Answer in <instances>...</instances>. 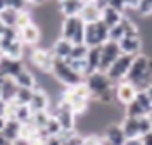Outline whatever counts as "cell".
<instances>
[{
    "label": "cell",
    "mask_w": 152,
    "mask_h": 145,
    "mask_svg": "<svg viewBox=\"0 0 152 145\" xmlns=\"http://www.w3.org/2000/svg\"><path fill=\"white\" fill-rule=\"evenodd\" d=\"M85 83H86V87H88V90H90L92 100H97L99 104L109 106L114 98H116L114 97L113 81L102 71H95L92 74H88L85 78Z\"/></svg>",
    "instance_id": "1"
},
{
    "label": "cell",
    "mask_w": 152,
    "mask_h": 145,
    "mask_svg": "<svg viewBox=\"0 0 152 145\" xmlns=\"http://www.w3.org/2000/svg\"><path fill=\"white\" fill-rule=\"evenodd\" d=\"M124 81H130L140 90H145L152 83V59L145 54H138L133 57V62Z\"/></svg>",
    "instance_id": "2"
},
{
    "label": "cell",
    "mask_w": 152,
    "mask_h": 145,
    "mask_svg": "<svg viewBox=\"0 0 152 145\" xmlns=\"http://www.w3.org/2000/svg\"><path fill=\"white\" fill-rule=\"evenodd\" d=\"M61 38L69 40L73 45L85 43V23L80 16H69L64 17L61 23V31H59Z\"/></svg>",
    "instance_id": "3"
},
{
    "label": "cell",
    "mask_w": 152,
    "mask_h": 145,
    "mask_svg": "<svg viewBox=\"0 0 152 145\" xmlns=\"http://www.w3.org/2000/svg\"><path fill=\"white\" fill-rule=\"evenodd\" d=\"M52 76H54V79H56L57 83L64 85V88L66 87H75V85H78V83H83V81H85V78L80 76L75 69L67 64L66 59H57V57H56V60H54Z\"/></svg>",
    "instance_id": "4"
},
{
    "label": "cell",
    "mask_w": 152,
    "mask_h": 145,
    "mask_svg": "<svg viewBox=\"0 0 152 145\" xmlns=\"http://www.w3.org/2000/svg\"><path fill=\"white\" fill-rule=\"evenodd\" d=\"M109 40V28L102 21H95L85 24V45L86 47H100Z\"/></svg>",
    "instance_id": "5"
},
{
    "label": "cell",
    "mask_w": 152,
    "mask_h": 145,
    "mask_svg": "<svg viewBox=\"0 0 152 145\" xmlns=\"http://www.w3.org/2000/svg\"><path fill=\"white\" fill-rule=\"evenodd\" d=\"M52 116L59 121L62 131H75L76 114L73 112V109H71V106H69L67 102H64V100H57L56 107H54V111H52Z\"/></svg>",
    "instance_id": "6"
},
{
    "label": "cell",
    "mask_w": 152,
    "mask_h": 145,
    "mask_svg": "<svg viewBox=\"0 0 152 145\" xmlns=\"http://www.w3.org/2000/svg\"><path fill=\"white\" fill-rule=\"evenodd\" d=\"M29 60L35 68L43 73V74H52V68H54V54L47 50V48H33L31 50V55H29Z\"/></svg>",
    "instance_id": "7"
},
{
    "label": "cell",
    "mask_w": 152,
    "mask_h": 145,
    "mask_svg": "<svg viewBox=\"0 0 152 145\" xmlns=\"http://www.w3.org/2000/svg\"><path fill=\"white\" fill-rule=\"evenodd\" d=\"M133 62V55H126V54H121L119 57L114 60V64L111 68L105 71V74L109 76V79L113 81V83H119V81H123L126 74H128V69L132 66Z\"/></svg>",
    "instance_id": "8"
},
{
    "label": "cell",
    "mask_w": 152,
    "mask_h": 145,
    "mask_svg": "<svg viewBox=\"0 0 152 145\" xmlns=\"http://www.w3.org/2000/svg\"><path fill=\"white\" fill-rule=\"evenodd\" d=\"M121 55V48H119V43L118 42H113V40H107L102 48H100V66H99V71L105 73L107 69L114 64V60Z\"/></svg>",
    "instance_id": "9"
},
{
    "label": "cell",
    "mask_w": 152,
    "mask_h": 145,
    "mask_svg": "<svg viewBox=\"0 0 152 145\" xmlns=\"http://www.w3.org/2000/svg\"><path fill=\"white\" fill-rule=\"evenodd\" d=\"M138 93V88L135 87L133 83L130 81H119V83H116V88H114V97H116V100L121 104V106H128L130 102L135 100V97Z\"/></svg>",
    "instance_id": "10"
},
{
    "label": "cell",
    "mask_w": 152,
    "mask_h": 145,
    "mask_svg": "<svg viewBox=\"0 0 152 145\" xmlns=\"http://www.w3.org/2000/svg\"><path fill=\"white\" fill-rule=\"evenodd\" d=\"M18 36H19V40L23 42L24 47L38 45L40 40H42V28L38 26L37 23H31V24H28V26L18 29Z\"/></svg>",
    "instance_id": "11"
},
{
    "label": "cell",
    "mask_w": 152,
    "mask_h": 145,
    "mask_svg": "<svg viewBox=\"0 0 152 145\" xmlns=\"http://www.w3.org/2000/svg\"><path fill=\"white\" fill-rule=\"evenodd\" d=\"M119 43V48H121V54H126V55H138L142 54V47H143V42L142 36H123V38L118 42Z\"/></svg>",
    "instance_id": "12"
},
{
    "label": "cell",
    "mask_w": 152,
    "mask_h": 145,
    "mask_svg": "<svg viewBox=\"0 0 152 145\" xmlns=\"http://www.w3.org/2000/svg\"><path fill=\"white\" fill-rule=\"evenodd\" d=\"M102 136L109 145H124V142H126V135L119 123H109L105 126V131Z\"/></svg>",
    "instance_id": "13"
},
{
    "label": "cell",
    "mask_w": 152,
    "mask_h": 145,
    "mask_svg": "<svg viewBox=\"0 0 152 145\" xmlns=\"http://www.w3.org/2000/svg\"><path fill=\"white\" fill-rule=\"evenodd\" d=\"M85 4L86 0H59L57 2V9H59V14L64 16V17L80 16V12H81Z\"/></svg>",
    "instance_id": "14"
},
{
    "label": "cell",
    "mask_w": 152,
    "mask_h": 145,
    "mask_svg": "<svg viewBox=\"0 0 152 145\" xmlns=\"http://www.w3.org/2000/svg\"><path fill=\"white\" fill-rule=\"evenodd\" d=\"M80 17L83 19L85 24L100 21V17H102V7H100L95 0H86V4L83 5V9L80 12Z\"/></svg>",
    "instance_id": "15"
},
{
    "label": "cell",
    "mask_w": 152,
    "mask_h": 145,
    "mask_svg": "<svg viewBox=\"0 0 152 145\" xmlns=\"http://www.w3.org/2000/svg\"><path fill=\"white\" fill-rule=\"evenodd\" d=\"M48 106H50L48 93L42 87L37 85V88L33 90V97H31V102H29V109H31L33 112H38V111H48Z\"/></svg>",
    "instance_id": "16"
},
{
    "label": "cell",
    "mask_w": 152,
    "mask_h": 145,
    "mask_svg": "<svg viewBox=\"0 0 152 145\" xmlns=\"http://www.w3.org/2000/svg\"><path fill=\"white\" fill-rule=\"evenodd\" d=\"M71 50H73V43L66 38H61V36H57L54 42H52V48H50V52L54 54V57L57 59H67L71 55Z\"/></svg>",
    "instance_id": "17"
},
{
    "label": "cell",
    "mask_w": 152,
    "mask_h": 145,
    "mask_svg": "<svg viewBox=\"0 0 152 145\" xmlns=\"http://www.w3.org/2000/svg\"><path fill=\"white\" fill-rule=\"evenodd\" d=\"M123 16H124L123 12L113 9L111 5H105L104 9H102V17H100V21L104 23L107 28H113V26H116V24H119V23H121Z\"/></svg>",
    "instance_id": "18"
},
{
    "label": "cell",
    "mask_w": 152,
    "mask_h": 145,
    "mask_svg": "<svg viewBox=\"0 0 152 145\" xmlns=\"http://www.w3.org/2000/svg\"><path fill=\"white\" fill-rule=\"evenodd\" d=\"M18 83L14 78H2V102H9V100H14L16 98V93H18Z\"/></svg>",
    "instance_id": "19"
},
{
    "label": "cell",
    "mask_w": 152,
    "mask_h": 145,
    "mask_svg": "<svg viewBox=\"0 0 152 145\" xmlns=\"http://www.w3.org/2000/svg\"><path fill=\"white\" fill-rule=\"evenodd\" d=\"M119 125L123 128L126 138H137V136H140V131H138V117L124 116L123 121H121Z\"/></svg>",
    "instance_id": "20"
},
{
    "label": "cell",
    "mask_w": 152,
    "mask_h": 145,
    "mask_svg": "<svg viewBox=\"0 0 152 145\" xmlns=\"http://www.w3.org/2000/svg\"><path fill=\"white\" fill-rule=\"evenodd\" d=\"M21 125H23V123H19L18 119H7L5 128L2 130V135H4V138H7L9 142L18 140L19 133H21Z\"/></svg>",
    "instance_id": "21"
},
{
    "label": "cell",
    "mask_w": 152,
    "mask_h": 145,
    "mask_svg": "<svg viewBox=\"0 0 152 145\" xmlns=\"http://www.w3.org/2000/svg\"><path fill=\"white\" fill-rule=\"evenodd\" d=\"M9 59H14V60H23V55H24V45L21 40H14L12 43H9L7 47L2 50Z\"/></svg>",
    "instance_id": "22"
},
{
    "label": "cell",
    "mask_w": 152,
    "mask_h": 145,
    "mask_svg": "<svg viewBox=\"0 0 152 145\" xmlns=\"http://www.w3.org/2000/svg\"><path fill=\"white\" fill-rule=\"evenodd\" d=\"M100 47H90L88 48V54H86V64H88V74H92L95 71H99L100 66Z\"/></svg>",
    "instance_id": "23"
},
{
    "label": "cell",
    "mask_w": 152,
    "mask_h": 145,
    "mask_svg": "<svg viewBox=\"0 0 152 145\" xmlns=\"http://www.w3.org/2000/svg\"><path fill=\"white\" fill-rule=\"evenodd\" d=\"M16 83H18V87H24V88H35L37 87V78L35 74L29 71V69H23L21 73L18 74L16 78Z\"/></svg>",
    "instance_id": "24"
},
{
    "label": "cell",
    "mask_w": 152,
    "mask_h": 145,
    "mask_svg": "<svg viewBox=\"0 0 152 145\" xmlns=\"http://www.w3.org/2000/svg\"><path fill=\"white\" fill-rule=\"evenodd\" d=\"M18 12L19 10L7 7L0 12V23H4L5 28H16V21H18Z\"/></svg>",
    "instance_id": "25"
},
{
    "label": "cell",
    "mask_w": 152,
    "mask_h": 145,
    "mask_svg": "<svg viewBox=\"0 0 152 145\" xmlns=\"http://www.w3.org/2000/svg\"><path fill=\"white\" fill-rule=\"evenodd\" d=\"M124 116H130V117H142V116H149L147 112H145V109H143L137 100H133L130 102L128 106L124 107Z\"/></svg>",
    "instance_id": "26"
},
{
    "label": "cell",
    "mask_w": 152,
    "mask_h": 145,
    "mask_svg": "<svg viewBox=\"0 0 152 145\" xmlns=\"http://www.w3.org/2000/svg\"><path fill=\"white\" fill-rule=\"evenodd\" d=\"M35 88H37V87H35ZM35 88L19 87L18 88V93H16V100H18V104H21V106H29L31 97H33V90H35Z\"/></svg>",
    "instance_id": "27"
},
{
    "label": "cell",
    "mask_w": 152,
    "mask_h": 145,
    "mask_svg": "<svg viewBox=\"0 0 152 145\" xmlns=\"http://www.w3.org/2000/svg\"><path fill=\"white\" fill-rule=\"evenodd\" d=\"M31 23H35V21H33V14H31V10L29 9L19 10L18 12V21H16V29L24 28V26H28V24H31Z\"/></svg>",
    "instance_id": "28"
},
{
    "label": "cell",
    "mask_w": 152,
    "mask_h": 145,
    "mask_svg": "<svg viewBox=\"0 0 152 145\" xmlns=\"http://www.w3.org/2000/svg\"><path fill=\"white\" fill-rule=\"evenodd\" d=\"M135 100H137V102L145 109V112L151 116L152 114V102H151V98H149V95L145 93V90H140V92L137 93V97H135Z\"/></svg>",
    "instance_id": "29"
},
{
    "label": "cell",
    "mask_w": 152,
    "mask_h": 145,
    "mask_svg": "<svg viewBox=\"0 0 152 145\" xmlns=\"http://www.w3.org/2000/svg\"><path fill=\"white\" fill-rule=\"evenodd\" d=\"M42 130H45L48 136H59V135H61V131H62V130H61V125H59V121H57L54 116L48 119L47 126H45V128H42Z\"/></svg>",
    "instance_id": "30"
},
{
    "label": "cell",
    "mask_w": 152,
    "mask_h": 145,
    "mask_svg": "<svg viewBox=\"0 0 152 145\" xmlns=\"http://www.w3.org/2000/svg\"><path fill=\"white\" fill-rule=\"evenodd\" d=\"M33 117V111L29 109V106H19L18 114H16V119L19 123H29Z\"/></svg>",
    "instance_id": "31"
},
{
    "label": "cell",
    "mask_w": 152,
    "mask_h": 145,
    "mask_svg": "<svg viewBox=\"0 0 152 145\" xmlns=\"http://www.w3.org/2000/svg\"><path fill=\"white\" fill-rule=\"evenodd\" d=\"M88 48L85 43H80V45H73V50H71V55L67 59H86V54H88Z\"/></svg>",
    "instance_id": "32"
},
{
    "label": "cell",
    "mask_w": 152,
    "mask_h": 145,
    "mask_svg": "<svg viewBox=\"0 0 152 145\" xmlns=\"http://www.w3.org/2000/svg\"><path fill=\"white\" fill-rule=\"evenodd\" d=\"M151 128H152V117L151 116L138 117V131H140V136L151 133Z\"/></svg>",
    "instance_id": "33"
},
{
    "label": "cell",
    "mask_w": 152,
    "mask_h": 145,
    "mask_svg": "<svg viewBox=\"0 0 152 145\" xmlns=\"http://www.w3.org/2000/svg\"><path fill=\"white\" fill-rule=\"evenodd\" d=\"M123 36H124V29H123V26H121V23L116 24V26H113V28H109V40L119 42Z\"/></svg>",
    "instance_id": "34"
},
{
    "label": "cell",
    "mask_w": 152,
    "mask_h": 145,
    "mask_svg": "<svg viewBox=\"0 0 152 145\" xmlns=\"http://www.w3.org/2000/svg\"><path fill=\"white\" fill-rule=\"evenodd\" d=\"M137 12L143 17H151L152 16V0H142V4L138 5Z\"/></svg>",
    "instance_id": "35"
},
{
    "label": "cell",
    "mask_w": 152,
    "mask_h": 145,
    "mask_svg": "<svg viewBox=\"0 0 152 145\" xmlns=\"http://www.w3.org/2000/svg\"><path fill=\"white\" fill-rule=\"evenodd\" d=\"M7 2H9V7H12L16 10H24V9H28V5H29L28 0H7Z\"/></svg>",
    "instance_id": "36"
},
{
    "label": "cell",
    "mask_w": 152,
    "mask_h": 145,
    "mask_svg": "<svg viewBox=\"0 0 152 145\" xmlns=\"http://www.w3.org/2000/svg\"><path fill=\"white\" fill-rule=\"evenodd\" d=\"M107 5H111L113 9L119 10V12H123L124 14V10H126V0H109Z\"/></svg>",
    "instance_id": "37"
},
{
    "label": "cell",
    "mask_w": 152,
    "mask_h": 145,
    "mask_svg": "<svg viewBox=\"0 0 152 145\" xmlns=\"http://www.w3.org/2000/svg\"><path fill=\"white\" fill-rule=\"evenodd\" d=\"M45 145H62V138L61 136H48L45 140Z\"/></svg>",
    "instance_id": "38"
},
{
    "label": "cell",
    "mask_w": 152,
    "mask_h": 145,
    "mask_svg": "<svg viewBox=\"0 0 152 145\" xmlns=\"http://www.w3.org/2000/svg\"><path fill=\"white\" fill-rule=\"evenodd\" d=\"M142 4V0H126V9H132V10H137L138 5Z\"/></svg>",
    "instance_id": "39"
},
{
    "label": "cell",
    "mask_w": 152,
    "mask_h": 145,
    "mask_svg": "<svg viewBox=\"0 0 152 145\" xmlns=\"http://www.w3.org/2000/svg\"><path fill=\"white\" fill-rule=\"evenodd\" d=\"M124 145H143L142 144V136H137V138H126Z\"/></svg>",
    "instance_id": "40"
},
{
    "label": "cell",
    "mask_w": 152,
    "mask_h": 145,
    "mask_svg": "<svg viewBox=\"0 0 152 145\" xmlns=\"http://www.w3.org/2000/svg\"><path fill=\"white\" fill-rule=\"evenodd\" d=\"M12 145H31V140H28V138H23V136H19L18 140H14V142H12Z\"/></svg>",
    "instance_id": "41"
},
{
    "label": "cell",
    "mask_w": 152,
    "mask_h": 145,
    "mask_svg": "<svg viewBox=\"0 0 152 145\" xmlns=\"http://www.w3.org/2000/svg\"><path fill=\"white\" fill-rule=\"evenodd\" d=\"M142 144L143 145H152V131L142 136Z\"/></svg>",
    "instance_id": "42"
},
{
    "label": "cell",
    "mask_w": 152,
    "mask_h": 145,
    "mask_svg": "<svg viewBox=\"0 0 152 145\" xmlns=\"http://www.w3.org/2000/svg\"><path fill=\"white\" fill-rule=\"evenodd\" d=\"M5 123H7V119H5V116H2V114H0V133H2V130L5 128Z\"/></svg>",
    "instance_id": "43"
},
{
    "label": "cell",
    "mask_w": 152,
    "mask_h": 145,
    "mask_svg": "<svg viewBox=\"0 0 152 145\" xmlns=\"http://www.w3.org/2000/svg\"><path fill=\"white\" fill-rule=\"evenodd\" d=\"M7 7H9V2L7 0H0V12L4 9H7Z\"/></svg>",
    "instance_id": "44"
},
{
    "label": "cell",
    "mask_w": 152,
    "mask_h": 145,
    "mask_svg": "<svg viewBox=\"0 0 152 145\" xmlns=\"http://www.w3.org/2000/svg\"><path fill=\"white\" fill-rule=\"evenodd\" d=\"M145 93L149 95V98H151V102H152V83H151L147 88H145Z\"/></svg>",
    "instance_id": "45"
},
{
    "label": "cell",
    "mask_w": 152,
    "mask_h": 145,
    "mask_svg": "<svg viewBox=\"0 0 152 145\" xmlns=\"http://www.w3.org/2000/svg\"><path fill=\"white\" fill-rule=\"evenodd\" d=\"M28 2H29V5H31V4H33V5H43L45 0H28Z\"/></svg>",
    "instance_id": "46"
},
{
    "label": "cell",
    "mask_w": 152,
    "mask_h": 145,
    "mask_svg": "<svg viewBox=\"0 0 152 145\" xmlns=\"http://www.w3.org/2000/svg\"><path fill=\"white\" fill-rule=\"evenodd\" d=\"M95 2H97V4H99V5H100V7H102V9H104L105 5H107V4H109V0H95Z\"/></svg>",
    "instance_id": "47"
},
{
    "label": "cell",
    "mask_w": 152,
    "mask_h": 145,
    "mask_svg": "<svg viewBox=\"0 0 152 145\" xmlns=\"http://www.w3.org/2000/svg\"><path fill=\"white\" fill-rule=\"evenodd\" d=\"M0 102H2V78H0Z\"/></svg>",
    "instance_id": "48"
},
{
    "label": "cell",
    "mask_w": 152,
    "mask_h": 145,
    "mask_svg": "<svg viewBox=\"0 0 152 145\" xmlns=\"http://www.w3.org/2000/svg\"><path fill=\"white\" fill-rule=\"evenodd\" d=\"M0 52H2V36H0Z\"/></svg>",
    "instance_id": "49"
},
{
    "label": "cell",
    "mask_w": 152,
    "mask_h": 145,
    "mask_svg": "<svg viewBox=\"0 0 152 145\" xmlns=\"http://www.w3.org/2000/svg\"><path fill=\"white\" fill-rule=\"evenodd\" d=\"M151 117H152V116H151ZM151 131H152V128H151Z\"/></svg>",
    "instance_id": "50"
},
{
    "label": "cell",
    "mask_w": 152,
    "mask_h": 145,
    "mask_svg": "<svg viewBox=\"0 0 152 145\" xmlns=\"http://www.w3.org/2000/svg\"><path fill=\"white\" fill-rule=\"evenodd\" d=\"M151 116H152V114H151Z\"/></svg>",
    "instance_id": "51"
}]
</instances>
